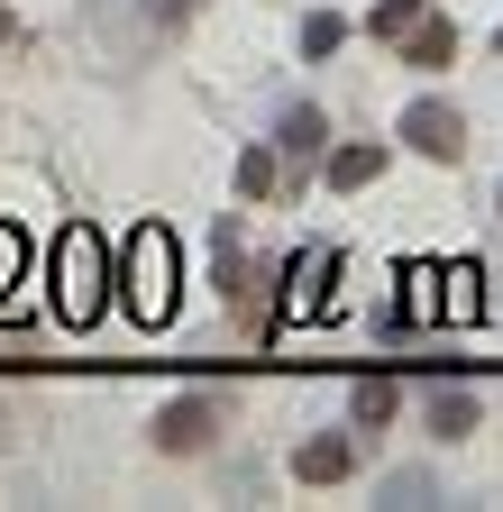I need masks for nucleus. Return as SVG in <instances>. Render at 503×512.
<instances>
[{"label": "nucleus", "instance_id": "f257e3e1", "mask_svg": "<svg viewBox=\"0 0 503 512\" xmlns=\"http://www.w3.org/2000/svg\"><path fill=\"white\" fill-rule=\"evenodd\" d=\"M174 229H156V220H138L129 229V247H119V275H110V293H119V311L138 320V330H165L174 320Z\"/></svg>", "mask_w": 503, "mask_h": 512}, {"label": "nucleus", "instance_id": "f03ea898", "mask_svg": "<svg viewBox=\"0 0 503 512\" xmlns=\"http://www.w3.org/2000/svg\"><path fill=\"white\" fill-rule=\"evenodd\" d=\"M46 302H55V320H74V330H92L101 320V302H110V247H101V229H65L46 247Z\"/></svg>", "mask_w": 503, "mask_h": 512}, {"label": "nucleus", "instance_id": "7ed1b4c3", "mask_svg": "<svg viewBox=\"0 0 503 512\" xmlns=\"http://www.w3.org/2000/svg\"><path fill=\"white\" fill-rule=\"evenodd\" d=\"M211 430H220V394H202V384H193V394H174V403L156 412V448H165V458L211 448Z\"/></svg>", "mask_w": 503, "mask_h": 512}, {"label": "nucleus", "instance_id": "20e7f679", "mask_svg": "<svg viewBox=\"0 0 503 512\" xmlns=\"http://www.w3.org/2000/svg\"><path fill=\"white\" fill-rule=\"evenodd\" d=\"M403 147H412V156H439V165H458V156H467V119H458L449 101H412V110H403Z\"/></svg>", "mask_w": 503, "mask_h": 512}, {"label": "nucleus", "instance_id": "39448f33", "mask_svg": "<svg viewBox=\"0 0 503 512\" xmlns=\"http://www.w3.org/2000/svg\"><path fill=\"white\" fill-rule=\"evenodd\" d=\"M321 147H330V119L311 110V101H293V110H284V128H275V156L293 165V183H302L311 165H321Z\"/></svg>", "mask_w": 503, "mask_h": 512}, {"label": "nucleus", "instance_id": "423d86ee", "mask_svg": "<svg viewBox=\"0 0 503 512\" xmlns=\"http://www.w3.org/2000/svg\"><path fill=\"white\" fill-rule=\"evenodd\" d=\"M421 421H430L439 439H467V430L485 421V403H476V384L449 375V384H430V394H421Z\"/></svg>", "mask_w": 503, "mask_h": 512}, {"label": "nucleus", "instance_id": "0eeeda50", "mask_svg": "<svg viewBox=\"0 0 503 512\" xmlns=\"http://www.w3.org/2000/svg\"><path fill=\"white\" fill-rule=\"evenodd\" d=\"M330 275H339V247H302V266H284V320L293 311H321Z\"/></svg>", "mask_w": 503, "mask_h": 512}, {"label": "nucleus", "instance_id": "6e6552de", "mask_svg": "<svg viewBox=\"0 0 503 512\" xmlns=\"http://www.w3.org/2000/svg\"><path fill=\"white\" fill-rule=\"evenodd\" d=\"M348 467H357V439H339V430H330V439H302V448H293V476H302V485H339Z\"/></svg>", "mask_w": 503, "mask_h": 512}, {"label": "nucleus", "instance_id": "1a4fd4ad", "mask_svg": "<svg viewBox=\"0 0 503 512\" xmlns=\"http://www.w3.org/2000/svg\"><path fill=\"white\" fill-rule=\"evenodd\" d=\"M321 174H330V192H366L375 174H385V147H330Z\"/></svg>", "mask_w": 503, "mask_h": 512}, {"label": "nucleus", "instance_id": "9d476101", "mask_svg": "<svg viewBox=\"0 0 503 512\" xmlns=\"http://www.w3.org/2000/svg\"><path fill=\"white\" fill-rule=\"evenodd\" d=\"M394 403H403V384H394V375H357L348 421H357V430H385V421H394Z\"/></svg>", "mask_w": 503, "mask_h": 512}, {"label": "nucleus", "instance_id": "9b49d317", "mask_svg": "<svg viewBox=\"0 0 503 512\" xmlns=\"http://www.w3.org/2000/svg\"><path fill=\"white\" fill-rule=\"evenodd\" d=\"M403 37H412V46H403V64H421V74H439V64L458 55V28H449V19H412Z\"/></svg>", "mask_w": 503, "mask_h": 512}, {"label": "nucleus", "instance_id": "f8f14e48", "mask_svg": "<svg viewBox=\"0 0 503 512\" xmlns=\"http://www.w3.org/2000/svg\"><path fill=\"white\" fill-rule=\"evenodd\" d=\"M275 183H284V156H275V138H266V147H247V156H238V202H266Z\"/></svg>", "mask_w": 503, "mask_h": 512}, {"label": "nucleus", "instance_id": "ddd939ff", "mask_svg": "<svg viewBox=\"0 0 503 512\" xmlns=\"http://www.w3.org/2000/svg\"><path fill=\"white\" fill-rule=\"evenodd\" d=\"M439 284H449V293H439V311H449V320H476V311H485V275H476V266H449Z\"/></svg>", "mask_w": 503, "mask_h": 512}, {"label": "nucleus", "instance_id": "4468645a", "mask_svg": "<svg viewBox=\"0 0 503 512\" xmlns=\"http://www.w3.org/2000/svg\"><path fill=\"white\" fill-rule=\"evenodd\" d=\"M339 46H348V19L339 10H311L302 19V55H339Z\"/></svg>", "mask_w": 503, "mask_h": 512}, {"label": "nucleus", "instance_id": "2eb2a0df", "mask_svg": "<svg viewBox=\"0 0 503 512\" xmlns=\"http://www.w3.org/2000/svg\"><path fill=\"white\" fill-rule=\"evenodd\" d=\"M28 275V229H10V220H0V293H10Z\"/></svg>", "mask_w": 503, "mask_h": 512}, {"label": "nucleus", "instance_id": "dca6fc26", "mask_svg": "<svg viewBox=\"0 0 503 512\" xmlns=\"http://www.w3.org/2000/svg\"><path fill=\"white\" fill-rule=\"evenodd\" d=\"M430 485H439V476H430V467H394V476H385V503H421V494H430Z\"/></svg>", "mask_w": 503, "mask_h": 512}, {"label": "nucleus", "instance_id": "f3484780", "mask_svg": "<svg viewBox=\"0 0 503 512\" xmlns=\"http://www.w3.org/2000/svg\"><path fill=\"white\" fill-rule=\"evenodd\" d=\"M412 19H421V0H385V10H375V19H366V28H375V37H403V28H412Z\"/></svg>", "mask_w": 503, "mask_h": 512}, {"label": "nucleus", "instance_id": "a211bd4d", "mask_svg": "<svg viewBox=\"0 0 503 512\" xmlns=\"http://www.w3.org/2000/svg\"><path fill=\"white\" fill-rule=\"evenodd\" d=\"M138 10H147V28H183V19L202 10V0H138Z\"/></svg>", "mask_w": 503, "mask_h": 512}, {"label": "nucleus", "instance_id": "6ab92c4d", "mask_svg": "<svg viewBox=\"0 0 503 512\" xmlns=\"http://www.w3.org/2000/svg\"><path fill=\"white\" fill-rule=\"evenodd\" d=\"M494 211H503V183H494Z\"/></svg>", "mask_w": 503, "mask_h": 512}, {"label": "nucleus", "instance_id": "aec40b11", "mask_svg": "<svg viewBox=\"0 0 503 512\" xmlns=\"http://www.w3.org/2000/svg\"><path fill=\"white\" fill-rule=\"evenodd\" d=\"M494 55H503V28H494Z\"/></svg>", "mask_w": 503, "mask_h": 512}, {"label": "nucleus", "instance_id": "412c9836", "mask_svg": "<svg viewBox=\"0 0 503 512\" xmlns=\"http://www.w3.org/2000/svg\"><path fill=\"white\" fill-rule=\"evenodd\" d=\"M0 37H10V19H0Z\"/></svg>", "mask_w": 503, "mask_h": 512}]
</instances>
